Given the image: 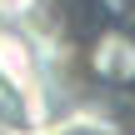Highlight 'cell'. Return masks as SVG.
Here are the masks:
<instances>
[{
  "instance_id": "1",
  "label": "cell",
  "mask_w": 135,
  "mask_h": 135,
  "mask_svg": "<svg viewBox=\"0 0 135 135\" xmlns=\"http://www.w3.org/2000/svg\"><path fill=\"white\" fill-rule=\"evenodd\" d=\"M90 70L105 85H135V35L110 25L90 40Z\"/></svg>"
}]
</instances>
